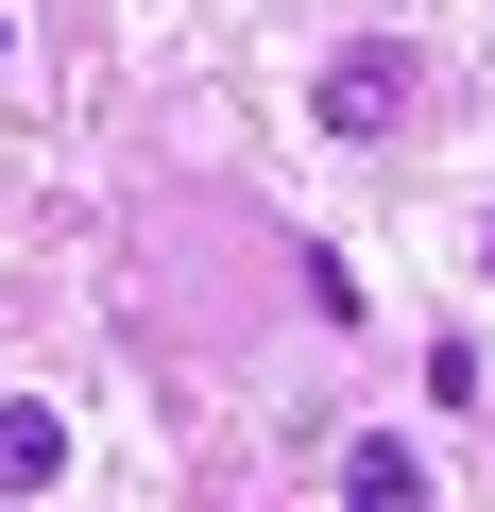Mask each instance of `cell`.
I'll use <instances>...</instances> for the list:
<instances>
[{"label":"cell","instance_id":"cell-1","mask_svg":"<svg viewBox=\"0 0 495 512\" xmlns=\"http://www.w3.org/2000/svg\"><path fill=\"white\" fill-rule=\"evenodd\" d=\"M410 103H427V69H410L393 35H359V52H325V86H308V120H325V137H393Z\"/></svg>","mask_w":495,"mask_h":512},{"label":"cell","instance_id":"cell-2","mask_svg":"<svg viewBox=\"0 0 495 512\" xmlns=\"http://www.w3.org/2000/svg\"><path fill=\"white\" fill-rule=\"evenodd\" d=\"M342 495H359V512H427V461H410L393 427H359V444H342Z\"/></svg>","mask_w":495,"mask_h":512},{"label":"cell","instance_id":"cell-3","mask_svg":"<svg viewBox=\"0 0 495 512\" xmlns=\"http://www.w3.org/2000/svg\"><path fill=\"white\" fill-rule=\"evenodd\" d=\"M52 478H69V427L18 393V410H0V495H52Z\"/></svg>","mask_w":495,"mask_h":512},{"label":"cell","instance_id":"cell-4","mask_svg":"<svg viewBox=\"0 0 495 512\" xmlns=\"http://www.w3.org/2000/svg\"><path fill=\"white\" fill-rule=\"evenodd\" d=\"M478 256H495V222H478Z\"/></svg>","mask_w":495,"mask_h":512}]
</instances>
